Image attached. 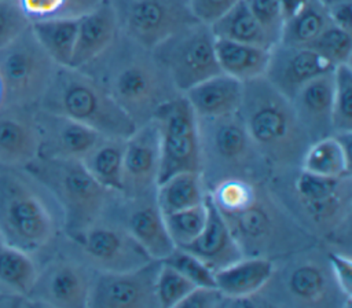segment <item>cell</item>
Segmentation results:
<instances>
[{
    "label": "cell",
    "mask_w": 352,
    "mask_h": 308,
    "mask_svg": "<svg viewBox=\"0 0 352 308\" xmlns=\"http://www.w3.org/2000/svg\"><path fill=\"white\" fill-rule=\"evenodd\" d=\"M208 197L246 257L275 260L319 242L298 224L267 182L224 180L212 186Z\"/></svg>",
    "instance_id": "1"
},
{
    "label": "cell",
    "mask_w": 352,
    "mask_h": 308,
    "mask_svg": "<svg viewBox=\"0 0 352 308\" xmlns=\"http://www.w3.org/2000/svg\"><path fill=\"white\" fill-rule=\"evenodd\" d=\"M80 70L91 77L136 126L153 120L165 102L180 94L153 50L121 32Z\"/></svg>",
    "instance_id": "2"
},
{
    "label": "cell",
    "mask_w": 352,
    "mask_h": 308,
    "mask_svg": "<svg viewBox=\"0 0 352 308\" xmlns=\"http://www.w3.org/2000/svg\"><path fill=\"white\" fill-rule=\"evenodd\" d=\"M267 183L316 241L351 254L352 176L326 177L298 166L274 170Z\"/></svg>",
    "instance_id": "3"
},
{
    "label": "cell",
    "mask_w": 352,
    "mask_h": 308,
    "mask_svg": "<svg viewBox=\"0 0 352 308\" xmlns=\"http://www.w3.org/2000/svg\"><path fill=\"white\" fill-rule=\"evenodd\" d=\"M267 283L252 296L253 307L349 308L352 297L338 285L322 242L272 260Z\"/></svg>",
    "instance_id": "4"
},
{
    "label": "cell",
    "mask_w": 352,
    "mask_h": 308,
    "mask_svg": "<svg viewBox=\"0 0 352 308\" xmlns=\"http://www.w3.org/2000/svg\"><path fill=\"white\" fill-rule=\"evenodd\" d=\"M238 114L272 172L301 165L311 140L298 122L290 99L264 76L243 82Z\"/></svg>",
    "instance_id": "5"
},
{
    "label": "cell",
    "mask_w": 352,
    "mask_h": 308,
    "mask_svg": "<svg viewBox=\"0 0 352 308\" xmlns=\"http://www.w3.org/2000/svg\"><path fill=\"white\" fill-rule=\"evenodd\" d=\"M63 234L52 197L22 168L0 165V235L32 256L48 250Z\"/></svg>",
    "instance_id": "6"
},
{
    "label": "cell",
    "mask_w": 352,
    "mask_h": 308,
    "mask_svg": "<svg viewBox=\"0 0 352 308\" xmlns=\"http://www.w3.org/2000/svg\"><path fill=\"white\" fill-rule=\"evenodd\" d=\"M22 169L55 201L66 236L102 219L118 192L99 184L82 162L74 158L36 157Z\"/></svg>",
    "instance_id": "7"
},
{
    "label": "cell",
    "mask_w": 352,
    "mask_h": 308,
    "mask_svg": "<svg viewBox=\"0 0 352 308\" xmlns=\"http://www.w3.org/2000/svg\"><path fill=\"white\" fill-rule=\"evenodd\" d=\"M201 175L206 190L224 180L267 182L268 161L249 136L238 113L198 118Z\"/></svg>",
    "instance_id": "8"
},
{
    "label": "cell",
    "mask_w": 352,
    "mask_h": 308,
    "mask_svg": "<svg viewBox=\"0 0 352 308\" xmlns=\"http://www.w3.org/2000/svg\"><path fill=\"white\" fill-rule=\"evenodd\" d=\"M37 109L72 118L102 136L128 138L136 124L84 72L58 66Z\"/></svg>",
    "instance_id": "9"
},
{
    "label": "cell",
    "mask_w": 352,
    "mask_h": 308,
    "mask_svg": "<svg viewBox=\"0 0 352 308\" xmlns=\"http://www.w3.org/2000/svg\"><path fill=\"white\" fill-rule=\"evenodd\" d=\"M50 249L52 254L38 265L28 300L40 307L88 308L95 270L63 234Z\"/></svg>",
    "instance_id": "10"
},
{
    "label": "cell",
    "mask_w": 352,
    "mask_h": 308,
    "mask_svg": "<svg viewBox=\"0 0 352 308\" xmlns=\"http://www.w3.org/2000/svg\"><path fill=\"white\" fill-rule=\"evenodd\" d=\"M58 65L44 51L30 26L0 47L4 104L36 107Z\"/></svg>",
    "instance_id": "11"
},
{
    "label": "cell",
    "mask_w": 352,
    "mask_h": 308,
    "mask_svg": "<svg viewBox=\"0 0 352 308\" xmlns=\"http://www.w3.org/2000/svg\"><path fill=\"white\" fill-rule=\"evenodd\" d=\"M214 40L209 25L194 22L153 48L154 55L180 94L221 73L216 59Z\"/></svg>",
    "instance_id": "12"
},
{
    "label": "cell",
    "mask_w": 352,
    "mask_h": 308,
    "mask_svg": "<svg viewBox=\"0 0 352 308\" xmlns=\"http://www.w3.org/2000/svg\"><path fill=\"white\" fill-rule=\"evenodd\" d=\"M158 128L161 166L158 183L170 175L201 169L198 117L183 94L165 102L154 114Z\"/></svg>",
    "instance_id": "13"
},
{
    "label": "cell",
    "mask_w": 352,
    "mask_h": 308,
    "mask_svg": "<svg viewBox=\"0 0 352 308\" xmlns=\"http://www.w3.org/2000/svg\"><path fill=\"white\" fill-rule=\"evenodd\" d=\"M121 33L153 50L179 29L198 22L187 0H110Z\"/></svg>",
    "instance_id": "14"
},
{
    "label": "cell",
    "mask_w": 352,
    "mask_h": 308,
    "mask_svg": "<svg viewBox=\"0 0 352 308\" xmlns=\"http://www.w3.org/2000/svg\"><path fill=\"white\" fill-rule=\"evenodd\" d=\"M67 238L95 271H128L154 260L120 223L110 217H102Z\"/></svg>",
    "instance_id": "15"
},
{
    "label": "cell",
    "mask_w": 352,
    "mask_h": 308,
    "mask_svg": "<svg viewBox=\"0 0 352 308\" xmlns=\"http://www.w3.org/2000/svg\"><path fill=\"white\" fill-rule=\"evenodd\" d=\"M161 260L128 271H95L88 308H160L155 279Z\"/></svg>",
    "instance_id": "16"
},
{
    "label": "cell",
    "mask_w": 352,
    "mask_h": 308,
    "mask_svg": "<svg viewBox=\"0 0 352 308\" xmlns=\"http://www.w3.org/2000/svg\"><path fill=\"white\" fill-rule=\"evenodd\" d=\"M103 217L120 223L154 260L165 258L176 248L168 234L155 192L140 197L117 192Z\"/></svg>",
    "instance_id": "17"
},
{
    "label": "cell",
    "mask_w": 352,
    "mask_h": 308,
    "mask_svg": "<svg viewBox=\"0 0 352 308\" xmlns=\"http://www.w3.org/2000/svg\"><path fill=\"white\" fill-rule=\"evenodd\" d=\"M161 148L158 128L153 120L144 122L125 139L121 194L140 197L154 194L158 186Z\"/></svg>",
    "instance_id": "18"
},
{
    "label": "cell",
    "mask_w": 352,
    "mask_h": 308,
    "mask_svg": "<svg viewBox=\"0 0 352 308\" xmlns=\"http://www.w3.org/2000/svg\"><path fill=\"white\" fill-rule=\"evenodd\" d=\"M37 157L81 160L102 136L72 118L34 107Z\"/></svg>",
    "instance_id": "19"
},
{
    "label": "cell",
    "mask_w": 352,
    "mask_h": 308,
    "mask_svg": "<svg viewBox=\"0 0 352 308\" xmlns=\"http://www.w3.org/2000/svg\"><path fill=\"white\" fill-rule=\"evenodd\" d=\"M333 69L330 63L308 47L276 43L270 48L264 77L280 94L292 99L308 81Z\"/></svg>",
    "instance_id": "20"
},
{
    "label": "cell",
    "mask_w": 352,
    "mask_h": 308,
    "mask_svg": "<svg viewBox=\"0 0 352 308\" xmlns=\"http://www.w3.org/2000/svg\"><path fill=\"white\" fill-rule=\"evenodd\" d=\"M34 107H0V165L23 168L37 157Z\"/></svg>",
    "instance_id": "21"
},
{
    "label": "cell",
    "mask_w": 352,
    "mask_h": 308,
    "mask_svg": "<svg viewBox=\"0 0 352 308\" xmlns=\"http://www.w3.org/2000/svg\"><path fill=\"white\" fill-rule=\"evenodd\" d=\"M290 102L298 122L311 142L333 135V70L308 81L296 92Z\"/></svg>",
    "instance_id": "22"
},
{
    "label": "cell",
    "mask_w": 352,
    "mask_h": 308,
    "mask_svg": "<svg viewBox=\"0 0 352 308\" xmlns=\"http://www.w3.org/2000/svg\"><path fill=\"white\" fill-rule=\"evenodd\" d=\"M274 261L264 257H246L214 272V286L226 296L223 308L253 307L254 296L268 280Z\"/></svg>",
    "instance_id": "23"
},
{
    "label": "cell",
    "mask_w": 352,
    "mask_h": 308,
    "mask_svg": "<svg viewBox=\"0 0 352 308\" xmlns=\"http://www.w3.org/2000/svg\"><path fill=\"white\" fill-rule=\"evenodd\" d=\"M118 32V22L110 0H102L78 16L77 37L69 66L80 69L88 63L116 38Z\"/></svg>",
    "instance_id": "24"
},
{
    "label": "cell",
    "mask_w": 352,
    "mask_h": 308,
    "mask_svg": "<svg viewBox=\"0 0 352 308\" xmlns=\"http://www.w3.org/2000/svg\"><path fill=\"white\" fill-rule=\"evenodd\" d=\"M206 204L208 219L204 230L190 245L183 249L195 254L213 272H216L242 258L243 254L235 242L228 226L214 205L210 202L209 197L206 198Z\"/></svg>",
    "instance_id": "25"
},
{
    "label": "cell",
    "mask_w": 352,
    "mask_h": 308,
    "mask_svg": "<svg viewBox=\"0 0 352 308\" xmlns=\"http://www.w3.org/2000/svg\"><path fill=\"white\" fill-rule=\"evenodd\" d=\"M198 118L220 117L238 113L243 95V82L224 73H217L184 94Z\"/></svg>",
    "instance_id": "26"
},
{
    "label": "cell",
    "mask_w": 352,
    "mask_h": 308,
    "mask_svg": "<svg viewBox=\"0 0 352 308\" xmlns=\"http://www.w3.org/2000/svg\"><path fill=\"white\" fill-rule=\"evenodd\" d=\"M352 132L333 133L314 140L307 147L300 168L326 177L352 176Z\"/></svg>",
    "instance_id": "27"
},
{
    "label": "cell",
    "mask_w": 352,
    "mask_h": 308,
    "mask_svg": "<svg viewBox=\"0 0 352 308\" xmlns=\"http://www.w3.org/2000/svg\"><path fill=\"white\" fill-rule=\"evenodd\" d=\"M214 51L221 73L242 82L263 77L265 73L270 48L216 38Z\"/></svg>",
    "instance_id": "28"
},
{
    "label": "cell",
    "mask_w": 352,
    "mask_h": 308,
    "mask_svg": "<svg viewBox=\"0 0 352 308\" xmlns=\"http://www.w3.org/2000/svg\"><path fill=\"white\" fill-rule=\"evenodd\" d=\"M125 139L100 136L89 151L80 160L99 184L118 192L121 191Z\"/></svg>",
    "instance_id": "29"
},
{
    "label": "cell",
    "mask_w": 352,
    "mask_h": 308,
    "mask_svg": "<svg viewBox=\"0 0 352 308\" xmlns=\"http://www.w3.org/2000/svg\"><path fill=\"white\" fill-rule=\"evenodd\" d=\"M157 204L164 214L204 204L208 190L201 172L187 170L170 175L158 183L155 190Z\"/></svg>",
    "instance_id": "30"
},
{
    "label": "cell",
    "mask_w": 352,
    "mask_h": 308,
    "mask_svg": "<svg viewBox=\"0 0 352 308\" xmlns=\"http://www.w3.org/2000/svg\"><path fill=\"white\" fill-rule=\"evenodd\" d=\"M38 264L34 256L14 248L6 242L0 243V292L14 297L26 298L36 280ZM33 305V304H32Z\"/></svg>",
    "instance_id": "31"
},
{
    "label": "cell",
    "mask_w": 352,
    "mask_h": 308,
    "mask_svg": "<svg viewBox=\"0 0 352 308\" xmlns=\"http://www.w3.org/2000/svg\"><path fill=\"white\" fill-rule=\"evenodd\" d=\"M77 25L78 16L54 18L32 22L30 29L40 45L58 66H69L74 51Z\"/></svg>",
    "instance_id": "32"
},
{
    "label": "cell",
    "mask_w": 352,
    "mask_h": 308,
    "mask_svg": "<svg viewBox=\"0 0 352 308\" xmlns=\"http://www.w3.org/2000/svg\"><path fill=\"white\" fill-rule=\"evenodd\" d=\"M209 26L216 38L253 44L264 48L272 47L245 0H239Z\"/></svg>",
    "instance_id": "33"
},
{
    "label": "cell",
    "mask_w": 352,
    "mask_h": 308,
    "mask_svg": "<svg viewBox=\"0 0 352 308\" xmlns=\"http://www.w3.org/2000/svg\"><path fill=\"white\" fill-rule=\"evenodd\" d=\"M330 23L324 3L309 0L296 15L285 21L279 43L308 47Z\"/></svg>",
    "instance_id": "34"
},
{
    "label": "cell",
    "mask_w": 352,
    "mask_h": 308,
    "mask_svg": "<svg viewBox=\"0 0 352 308\" xmlns=\"http://www.w3.org/2000/svg\"><path fill=\"white\" fill-rule=\"evenodd\" d=\"M333 133L352 132V65L333 69Z\"/></svg>",
    "instance_id": "35"
},
{
    "label": "cell",
    "mask_w": 352,
    "mask_h": 308,
    "mask_svg": "<svg viewBox=\"0 0 352 308\" xmlns=\"http://www.w3.org/2000/svg\"><path fill=\"white\" fill-rule=\"evenodd\" d=\"M168 234L176 248H186L204 230L208 219V204L164 214Z\"/></svg>",
    "instance_id": "36"
},
{
    "label": "cell",
    "mask_w": 352,
    "mask_h": 308,
    "mask_svg": "<svg viewBox=\"0 0 352 308\" xmlns=\"http://www.w3.org/2000/svg\"><path fill=\"white\" fill-rule=\"evenodd\" d=\"M100 1L102 0H16L30 23L54 18L80 16Z\"/></svg>",
    "instance_id": "37"
},
{
    "label": "cell",
    "mask_w": 352,
    "mask_h": 308,
    "mask_svg": "<svg viewBox=\"0 0 352 308\" xmlns=\"http://www.w3.org/2000/svg\"><path fill=\"white\" fill-rule=\"evenodd\" d=\"M333 67L352 65V33L330 23L309 45Z\"/></svg>",
    "instance_id": "38"
},
{
    "label": "cell",
    "mask_w": 352,
    "mask_h": 308,
    "mask_svg": "<svg viewBox=\"0 0 352 308\" xmlns=\"http://www.w3.org/2000/svg\"><path fill=\"white\" fill-rule=\"evenodd\" d=\"M191 280L177 272L175 268L161 261L157 279H155V296L160 308H179L180 302L195 287Z\"/></svg>",
    "instance_id": "39"
},
{
    "label": "cell",
    "mask_w": 352,
    "mask_h": 308,
    "mask_svg": "<svg viewBox=\"0 0 352 308\" xmlns=\"http://www.w3.org/2000/svg\"><path fill=\"white\" fill-rule=\"evenodd\" d=\"M161 261L175 268L197 286H214V272L195 254L183 248H175Z\"/></svg>",
    "instance_id": "40"
},
{
    "label": "cell",
    "mask_w": 352,
    "mask_h": 308,
    "mask_svg": "<svg viewBox=\"0 0 352 308\" xmlns=\"http://www.w3.org/2000/svg\"><path fill=\"white\" fill-rule=\"evenodd\" d=\"M260 28L272 45L279 43L283 29V15L278 0H245Z\"/></svg>",
    "instance_id": "41"
},
{
    "label": "cell",
    "mask_w": 352,
    "mask_h": 308,
    "mask_svg": "<svg viewBox=\"0 0 352 308\" xmlns=\"http://www.w3.org/2000/svg\"><path fill=\"white\" fill-rule=\"evenodd\" d=\"M30 26V21L16 0H0V47L6 45Z\"/></svg>",
    "instance_id": "42"
},
{
    "label": "cell",
    "mask_w": 352,
    "mask_h": 308,
    "mask_svg": "<svg viewBox=\"0 0 352 308\" xmlns=\"http://www.w3.org/2000/svg\"><path fill=\"white\" fill-rule=\"evenodd\" d=\"M194 18L205 25H212L239 0H187Z\"/></svg>",
    "instance_id": "43"
},
{
    "label": "cell",
    "mask_w": 352,
    "mask_h": 308,
    "mask_svg": "<svg viewBox=\"0 0 352 308\" xmlns=\"http://www.w3.org/2000/svg\"><path fill=\"white\" fill-rule=\"evenodd\" d=\"M226 296L216 286H195L179 308H223Z\"/></svg>",
    "instance_id": "44"
},
{
    "label": "cell",
    "mask_w": 352,
    "mask_h": 308,
    "mask_svg": "<svg viewBox=\"0 0 352 308\" xmlns=\"http://www.w3.org/2000/svg\"><path fill=\"white\" fill-rule=\"evenodd\" d=\"M333 274L341 289L352 297V256L331 248H327Z\"/></svg>",
    "instance_id": "45"
},
{
    "label": "cell",
    "mask_w": 352,
    "mask_h": 308,
    "mask_svg": "<svg viewBox=\"0 0 352 308\" xmlns=\"http://www.w3.org/2000/svg\"><path fill=\"white\" fill-rule=\"evenodd\" d=\"M324 6L330 22L352 33V0H331Z\"/></svg>",
    "instance_id": "46"
},
{
    "label": "cell",
    "mask_w": 352,
    "mask_h": 308,
    "mask_svg": "<svg viewBox=\"0 0 352 308\" xmlns=\"http://www.w3.org/2000/svg\"><path fill=\"white\" fill-rule=\"evenodd\" d=\"M283 19H289L296 15L309 0H278Z\"/></svg>",
    "instance_id": "47"
},
{
    "label": "cell",
    "mask_w": 352,
    "mask_h": 308,
    "mask_svg": "<svg viewBox=\"0 0 352 308\" xmlns=\"http://www.w3.org/2000/svg\"><path fill=\"white\" fill-rule=\"evenodd\" d=\"M16 300H26V298H14L0 292V305H7L8 301H16Z\"/></svg>",
    "instance_id": "48"
},
{
    "label": "cell",
    "mask_w": 352,
    "mask_h": 308,
    "mask_svg": "<svg viewBox=\"0 0 352 308\" xmlns=\"http://www.w3.org/2000/svg\"><path fill=\"white\" fill-rule=\"evenodd\" d=\"M4 104V92H3V85L0 81V107Z\"/></svg>",
    "instance_id": "49"
},
{
    "label": "cell",
    "mask_w": 352,
    "mask_h": 308,
    "mask_svg": "<svg viewBox=\"0 0 352 308\" xmlns=\"http://www.w3.org/2000/svg\"><path fill=\"white\" fill-rule=\"evenodd\" d=\"M4 241H3V238H1V235H0V243H3Z\"/></svg>",
    "instance_id": "50"
},
{
    "label": "cell",
    "mask_w": 352,
    "mask_h": 308,
    "mask_svg": "<svg viewBox=\"0 0 352 308\" xmlns=\"http://www.w3.org/2000/svg\"><path fill=\"white\" fill-rule=\"evenodd\" d=\"M323 3H327V1H331V0H322Z\"/></svg>",
    "instance_id": "51"
}]
</instances>
